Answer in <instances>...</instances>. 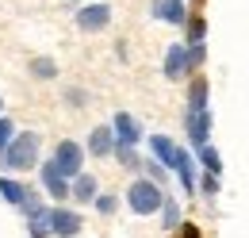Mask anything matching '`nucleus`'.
I'll use <instances>...</instances> for the list:
<instances>
[{"label":"nucleus","instance_id":"obj_13","mask_svg":"<svg viewBox=\"0 0 249 238\" xmlns=\"http://www.w3.org/2000/svg\"><path fill=\"white\" fill-rule=\"evenodd\" d=\"M89 150H92L96 158H107L115 150V131L111 127H96L92 135H89Z\"/></svg>","mask_w":249,"mask_h":238},{"label":"nucleus","instance_id":"obj_23","mask_svg":"<svg viewBox=\"0 0 249 238\" xmlns=\"http://www.w3.org/2000/svg\"><path fill=\"white\" fill-rule=\"evenodd\" d=\"M119 150V161L123 165H138V154H134V146H115Z\"/></svg>","mask_w":249,"mask_h":238},{"label":"nucleus","instance_id":"obj_21","mask_svg":"<svg viewBox=\"0 0 249 238\" xmlns=\"http://www.w3.org/2000/svg\"><path fill=\"white\" fill-rule=\"evenodd\" d=\"M31 73H35V77H54V73H58V65L38 58V61H31Z\"/></svg>","mask_w":249,"mask_h":238},{"label":"nucleus","instance_id":"obj_3","mask_svg":"<svg viewBox=\"0 0 249 238\" xmlns=\"http://www.w3.org/2000/svg\"><path fill=\"white\" fill-rule=\"evenodd\" d=\"M54 165L62 169V177H77L81 165H85V150L65 139V142H58V150H54Z\"/></svg>","mask_w":249,"mask_h":238},{"label":"nucleus","instance_id":"obj_1","mask_svg":"<svg viewBox=\"0 0 249 238\" xmlns=\"http://www.w3.org/2000/svg\"><path fill=\"white\" fill-rule=\"evenodd\" d=\"M0 161H4L12 173L31 169L35 161H38V135H35V131H19V135L8 142V150L0 154Z\"/></svg>","mask_w":249,"mask_h":238},{"label":"nucleus","instance_id":"obj_19","mask_svg":"<svg viewBox=\"0 0 249 238\" xmlns=\"http://www.w3.org/2000/svg\"><path fill=\"white\" fill-rule=\"evenodd\" d=\"M207 108V81H196L192 85V112H203Z\"/></svg>","mask_w":249,"mask_h":238},{"label":"nucleus","instance_id":"obj_4","mask_svg":"<svg viewBox=\"0 0 249 238\" xmlns=\"http://www.w3.org/2000/svg\"><path fill=\"white\" fill-rule=\"evenodd\" d=\"M46 219H50V235L54 238H77V231H81V215L69 208H50Z\"/></svg>","mask_w":249,"mask_h":238},{"label":"nucleus","instance_id":"obj_11","mask_svg":"<svg viewBox=\"0 0 249 238\" xmlns=\"http://www.w3.org/2000/svg\"><path fill=\"white\" fill-rule=\"evenodd\" d=\"M150 150H154V158L161 165H169V169L177 165V154H180V150H177V142H173L169 135H154V139H150Z\"/></svg>","mask_w":249,"mask_h":238},{"label":"nucleus","instance_id":"obj_7","mask_svg":"<svg viewBox=\"0 0 249 238\" xmlns=\"http://www.w3.org/2000/svg\"><path fill=\"white\" fill-rule=\"evenodd\" d=\"M111 131H115V146H138V139H142V127L126 112H119V116L111 119Z\"/></svg>","mask_w":249,"mask_h":238},{"label":"nucleus","instance_id":"obj_5","mask_svg":"<svg viewBox=\"0 0 249 238\" xmlns=\"http://www.w3.org/2000/svg\"><path fill=\"white\" fill-rule=\"evenodd\" d=\"M0 196H4L12 208H23V211H35V208H38V200H35L19 180H12V177H0Z\"/></svg>","mask_w":249,"mask_h":238},{"label":"nucleus","instance_id":"obj_9","mask_svg":"<svg viewBox=\"0 0 249 238\" xmlns=\"http://www.w3.org/2000/svg\"><path fill=\"white\" fill-rule=\"evenodd\" d=\"M154 16L161 20V23H173V27H180V23L188 20L184 0H157V4H154Z\"/></svg>","mask_w":249,"mask_h":238},{"label":"nucleus","instance_id":"obj_12","mask_svg":"<svg viewBox=\"0 0 249 238\" xmlns=\"http://www.w3.org/2000/svg\"><path fill=\"white\" fill-rule=\"evenodd\" d=\"M188 73V46H169V54H165V77H184Z\"/></svg>","mask_w":249,"mask_h":238},{"label":"nucleus","instance_id":"obj_10","mask_svg":"<svg viewBox=\"0 0 249 238\" xmlns=\"http://www.w3.org/2000/svg\"><path fill=\"white\" fill-rule=\"evenodd\" d=\"M207 135H211V112L207 108L203 112H192L188 116V139H192V146H203Z\"/></svg>","mask_w":249,"mask_h":238},{"label":"nucleus","instance_id":"obj_17","mask_svg":"<svg viewBox=\"0 0 249 238\" xmlns=\"http://www.w3.org/2000/svg\"><path fill=\"white\" fill-rule=\"evenodd\" d=\"M196 150H199V161L207 165V173H215V177H218V169H222V161H218L215 146H211V142H203V146H196Z\"/></svg>","mask_w":249,"mask_h":238},{"label":"nucleus","instance_id":"obj_6","mask_svg":"<svg viewBox=\"0 0 249 238\" xmlns=\"http://www.w3.org/2000/svg\"><path fill=\"white\" fill-rule=\"evenodd\" d=\"M107 23H111V8L107 4H89V8L77 12V27L81 31H104Z\"/></svg>","mask_w":249,"mask_h":238},{"label":"nucleus","instance_id":"obj_25","mask_svg":"<svg viewBox=\"0 0 249 238\" xmlns=\"http://www.w3.org/2000/svg\"><path fill=\"white\" fill-rule=\"evenodd\" d=\"M180 238H199V227L196 223H180Z\"/></svg>","mask_w":249,"mask_h":238},{"label":"nucleus","instance_id":"obj_14","mask_svg":"<svg viewBox=\"0 0 249 238\" xmlns=\"http://www.w3.org/2000/svg\"><path fill=\"white\" fill-rule=\"evenodd\" d=\"M69 196H77L81 204L96 200V177H92V173H77V177H73V184H69Z\"/></svg>","mask_w":249,"mask_h":238},{"label":"nucleus","instance_id":"obj_20","mask_svg":"<svg viewBox=\"0 0 249 238\" xmlns=\"http://www.w3.org/2000/svg\"><path fill=\"white\" fill-rule=\"evenodd\" d=\"M12 139H16V123H12L8 116H0V154L8 150V142H12Z\"/></svg>","mask_w":249,"mask_h":238},{"label":"nucleus","instance_id":"obj_16","mask_svg":"<svg viewBox=\"0 0 249 238\" xmlns=\"http://www.w3.org/2000/svg\"><path fill=\"white\" fill-rule=\"evenodd\" d=\"M31 215V238H46L50 235V219H46V208H35L27 211Z\"/></svg>","mask_w":249,"mask_h":238},{"label":"nucleus","instance_id":"obj_24","mask_svg":"<svg viewBox=\"0 0 249 238\" xmlns=\"http://www.w3.org/2000/svg\"><path fill=\"white\" fill-rule=\"evenodd\" d=\"M203 192H207V196H215V192H218V180H215V173H207V177H203Z\"/></svg>","mask_w":249,"mask_h":238},{"label":"nucleus","instance_id":"obj_2","mask_svg":"<svg viewBox=\"0 0 249 238\" xmlns=\"http://www.w3.org/2000/svg\"><path fill=\"white\" fill-rule=\"evenodd\" d=\"M126 204H130L134 215H154V211H161L165 196H161V188H157L154 180H134L126 188Z\"/></svg>","mask_w":249,"mask_h":238},{"label":"nucleus","instance_id":"obj_8","mask_svg":"<svg viewBox=\"0 0 249 238\" xmlns=\"http://www.w3.org/2000/svg\"><path fill=\"white\" fill-rule=\"evenodd\" d=\"M42 188H46L54 200H65V196H69V177H62V169L54 165V158L42 165Z\"/></svg>","mask_w":249,"mask_h":238},{"label":"nucleus","instance_id":"obj_18","mask_svg":"<svg viewBox=\"0 0 249 238\" xmlns=\"http://www.w3.org/2000/svg\"><path fill=\"white\" fill-rule=\"evenodd\" d=\"M161 223H165V227H180V208H177V200H165V204H161Z\"/></svg>","mask_w":249,"mask_h":238},{"label":"nucleus","instance_id":"obj_22","mask_svg":"<svg viewBox=\"0 0 249 238\" xmlns=\"http://www.w3.org/2000/svg\"><path fill=\"white\" fill-rule=\"evenodd\" d=\"M92 204H96V211H100V215H111V211H115V196H96Z\"/></svg>","mask_w":249,"mask_h":238},{"label":"nucleus","instance_id":"obj_26","mask_svg":"<svg viewBox=\"0 0 249 238\" xmlns=\"http://www.w3.org/2000/svg\"><path fill=\"white\" fill-rule=\"evenodd\" d=\"M192 39H196V42H203V20H196V23H192Z\"/></svg>","mask_w":249,"mask_h":238},{"label":"nucleus","instance_id":"obj_15","mask_svg":"<svg viewBox=\"0 0 249 238\" xmlns=\"http://www.w3.org/2000/svg\"><path fill=\"white\" fill-rule=\"evenodd\" d=\"M173 169H177V173H180V184H184L188 192H192V188H196V169H192V158H188L184 150H180V154H177V165H173Z\"/></svg>","mask_w":249,"mask_h":238}]
</instances>
